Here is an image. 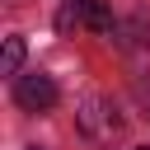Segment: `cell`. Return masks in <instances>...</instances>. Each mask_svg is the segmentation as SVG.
Instances as JSON below:
<instances>
[{
	"mask_svg": "<svg viewBox=\"0 0 150 150\" xmlns=\"http://www.w3.org/2000/svg\"><path fill=\"white\" fill-rule=\"evenodd\" d=\"M56 98H61V89H56V80L42 75V70H28V75L14 80V103H19L23 112H52Z\"/></svg>",
	"mask_w": 150,
	"mask_h": 150,
	"instance_id": "1",
	"label": "cell"
},
{
	"mask_svg": "<svg viewBox=\"0 0 150 150\" xmlns=\"http://www.w3.org/2000/svg\"><path fill=\"white\" fill-rule=\"evenodd\" d=\"M80 127L89 131V136H98V141H108L117 127H122V117H117V108L108 103V98H98V94H89L84 103H80Z\"/></svg>",
	"mask_w": 150,
	"mask_h": 150,
	"instance_id": "2",
	"label": "cell"
},
{
	"mask_svg": "<svg viewBox=\"0 0 150 150\" xmlns=\"http://www.w3.org/2000/svg\"><path fill=\"white\" fill-rule=\"evenodd\" d=\"M80 23L94 28V33H112V14L103 0H80Z\"/></svg>",
	"mask_w": 150,
	"mask_h": 150,
	"instance_id": "3",
	"label": "cell"
},
{
	"mask_svg": "<svg viewBox=\"0 0 150 150\" xmlns=\"http://www.w3.org/2000/svg\"><path fill=\"white\" fill-rule=\"evenodd\" d=\"M19 66H23V38L9 33L5 38V56H0V75H19Z\"/></svg>",
	"mask_w": 150,
	"mask_h": 150,
	"instance_id": "4",
	"label": "cell"
},
{
	"mask_svg": "<svg viewBox=\"0 0 150 150\" xmlns=\"http://www.w3.org/2000/svg\"><path fill=\"white\" fill-rule=\"evenodd\" d=\"M136 150H150V145H136Z\"/></svg>",
	"mask_w": 150,
	"mask_h": 150,
	"instance_id": "5",
	"label": "cell"
},
{
	"mask_svg": "<svg viewBox=\"0 0 150 150\" xmlns=\"http://www.w3.org/2000/svg\"><path fill=\"white\" fill-rule=\"evenodd\" d=\"M28 150H38V145H28Z\"/></svg>",
	"mask_w": 150,
	"mask_h": 150,
	"instance_id": "6",
	"label": "cell"
}]
</instances>
